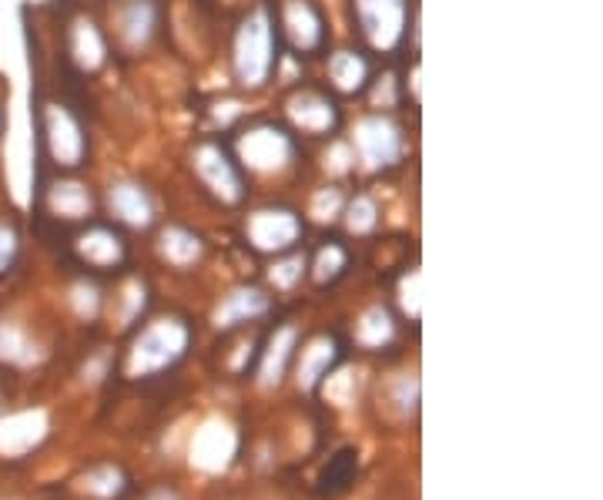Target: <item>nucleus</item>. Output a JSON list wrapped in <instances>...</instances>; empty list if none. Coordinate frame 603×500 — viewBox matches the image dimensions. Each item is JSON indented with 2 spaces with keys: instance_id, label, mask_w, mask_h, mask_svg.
Here are the masks:
<instances>
[{
  "instance_id": "nucleus-3",
  "label": "nucleus",
  "mask_w": 603,
  "mask_h": 500,
  "mask_svg": "<svg viewBox=\"0 0 603 500\" xmlns=\"http://www.w3.org/2000/svg\"><path fill=\"white\" fill-rule=\"evenodd\" d=\"M236 158L245 175L282 178L299 165L296 131L278 121H255L236 139Z\"/></svg>"
},
{
  "instance_id": "nucleus-25",
  "label": "nucleus",
  "mask_w": 603,
  "mask_h": 500,
  "mask_svg": "<svg viewBox=\"0 0 603 500\" xmlns=\"http://www.w3.org/2000/svg\"><path fill=\"white\" fill-rule=\"evenodd\" d=\"M305 272H309L305 255L292 252L289 259H282V262H275V265H272L268 279H272V286H275L278 293H292V289L305 279Z\"/></svg>"
},
{
  "instance_id": "nucleus-29",
  "label": "nucleus",
  "mask_w": 603,
  "mask_h": 500,
  "mask_svg": "<svg viewBox=\"0 0 603 500\" xmlns=\"http://www.w3.org/2000/svg\"><path fill=\"white\" fill-rule=\"evenodd\" d=\"M0 417H4V400H0Z\"/></svg>"
},
{
  "instance_id": "nucleus-6",
  "label": "nucleus",
  "mask_w": 603,
  "mask_h": 500,
  "mask_svg": "<svg viewBox=\"0 0 603 500\" xmlns=\"http://www.w3.org/2000/svg\"><path fill=\"white\" fill-rule=\"evenodd\" d=\"M278 37L289 44L296 58H315L329 44V17L322 0H278L275 4Z\"/></svg>"
},
{
  "instance_id": "nucleus-1",
  "label": "nucleus",
  "mask_w": 603,
  "mask_h": 500,
  "mask_svg": "<svg viewBox=\"0 0 603 500\" xmlns=\"http://www.w3.org/2000/svg\"><path fill=\"white\" fill-rule=\"evenodd\" d=\"M278 27H275V14L265 4H255L252 11L242 14L236 34H231V74H236L239 87L245 91H262L272 84V78L278 74Z\"/></svg>"
},
{
  "instance_id": "nucleus-17",
  "label": "nucleus",
  "mask_w": 603,
  "mask_h": 500,
  "mask_svg": "<svg viewBox=\"0 0 603 500\" xmlns=\"http://www.w3.org/2000/svg\"><path fill=\"white\" fill-rule=\"evenodd\" d=\"M74 246H77L81 259H84L87 265H95V269H111V265H118V262L124 259V252H128L121 233L111 229V225H91V229H87Z\"/></svg>"
},
{
  "instance_id": "nucleus-24",
  "label": "nucleus",
  "mask_w": 603,
  "mask_h": 500,
  "mask_svg": "<svg viewBox=\"0 0 603 500\" xmlns=\"http://www.w3.org/2000/svg\"><path fill=\"white\" fill-rule=\"evenodd\" d=\"M21 262V229L17 222L0 215V279L11 276Z\"/></svg>"
},
{
  "instance_id": "nucleus-8",
  "label": "nucleus",
  "mask_w": 603,
  "mask_h": 500,
  "mask_svg": "<svg viewBox=\"0 0 603 500\" xmlns=\"http://www.w3.org/2000/svg\"><path fill=\"white\" fill-rule=\"evenodd\" d=\"M158 31H161L158 0H114L108 21L111 48H121L124 55H142L155 44Z\"/></svg>"
},
{
  "instance_id": "nucleus-22",
  "label": "nucleus",
  "mask_w": 603,
  "mask_h": 500,
  "mask_svg": "<svg viewBox=\"0 0 603 500\" xmlns=\"http://www.w3.org/2000/svg\"><path fill=\"white\" fill-rule=\"evenodd\" d=\"M349 265V249L342 242H329V246H322L312 259V283L318 286H326V283H336L342 272Z\"/></svg>"
},
{
  "instance_id": "nucleus-10",
  "label": "nucleus",
  "mask_w": 603,
  "mask_h": 500,
  "mask_svg": "<svg viewBox=\"0 0 603 500\" xmlns=\"http://www.w3.org/2000/svg\"><path fill=\"white\" fill-rule=\"evenodd\" d=\"M352 17L373 51H393L406 37L409 0H352Z\"/></svg>"
},
{
  "instance_id": "nucleus-7",
  "label": "nucleus",
  "mask_w": 603,
  "mask_h": 500,
  "mask_svg": "<svg viewBox=\"0 0 603 500\" xmlns=\"http://www.w3.org/2000/svg\"><path fill=\"white\" fill-rule=\"evenodd\" d=\"M245 239L268 255H286L305 239V218L299 209L282 205V202H268L245 218Z\"/></svg>"
},
{
  "instance_id": "nucleus-9",
  "label": "nucleus",
  "mask_w": 603,
  "mask_h": 500,
  "mask_svg": "<svg viewBox=\"0 0 603 500\" xmlns=\"http://www.w3.org/2000/svg\"><path fill=\"white\" fill-rule=\"evenodd\" d=\"M189 326L181 320H155L145 333H137V340L131 343V373L142 377V373H158L165 367L189 349Z\"/></svg>"
},
{
  "instance_id": "nucleus-18",
  "label": "nucleus",
  "mask_w": 603,
  "mask_h": 500,
  "mask_svg": "<svg viewBox=\"0 0 603 500\" xmlns=\"http://www.w3.org/2000/svg\"><path fill=\"white\" fill-rule=\"evenodd\" d=\"M158 252L168 265L189 269L205 255V242H202L198 233L184 229V225H168V229L161 233V239H158Z\"/></svg>"
},
{
  "instance_id": "nucleus-14",
  "label": "nucleus",
  "mask_w": 603,
  "mask_h": 500,
  "mask_svg": "<svg viewBox=\"0 0 603 500\" xmlns=\"http://www.w3.org/2000/svg\"><path fill=\"white\" fill-rule=\"evenodd\" d=\"M326 78H329V87H336L339 95H362L373 84V61L355 48H339L329 55Z\"/></svg>"
},
{
  "instance_id": "nucleus-15",
  "label": "nucleus",
  "mask_w": 603,
  "mask_h": 500,
  "mask_svg": "<svg viewBox=\"0 0 603 500\" xmlns=\"http://www.w3.org/2000/svg\"><path fill=\"white\" fill-rule=\"evenodd\" d=\"M44 202H48V212L58 215V218H71V222H81L91 215L95 209V195L84 186V181H74V178H58L51 181L48 189H44Z\"/></svg>"
},
{
  "instance_id": "nucleus-23",
  "label": "nucleus",
  "mask_w": 603,
  "mask_h": 500,
  "mask_svg": "<svg viewBox=\"0 0 603 500\" xmlns=\"http://www.w3.org/2000/svg\"><path fill=\"white\" fill-rule=\"evenodd\" d=\"M346 192H342V186H322V189H315L312 192V199H309V215L315 218V222H336L339 215H342V209H346Z\"/></svg>"
},
{
  "instance_id": "nucleus-26",
  "label": "nucleus",
  "mask_w": 603,
  "mask_h": 500,
  "mask_svg": "<svg viewBox=\"0 0 603 500\" xmlns=\"http://www.w3.org/2000/svg\"><path fill=\"white\" fill-rule=\"evenodd\" d=\"M355 477V453L352 450H342L336 453V457L329 461L326 474H322V490L326 493H339L349 487V480Z\"/></svg>"
},
{
  "instance_id": "nucleus-28",
  "label": "nucleus",
  "mask_w": 603,
  "mask_h": 500,
  "mask_svg": "<svg viewBox=\"0 0 603 500\" xmlns=\"http://www.w3.org/2000/svg\"><path fill=\"white\" fill-rule=\"evenodd\" d=\"M152 500H178V493L165 487V490H158V493H152Z\"/></svg>"
},
{
  "instance_id": "nucleus-27",
  "label": "nucleus",
  "mask_w": 603,
  "mask_h": 500,
  "mask_svg": "<svg viewBox=\"0 0 603 500\" xmlns=\"http://www.w3.org/2000/svg\"><path fill=\"white\" fill-rule=\"evenodd\" d=\"M4 134H8V102L0 98V145H4Z\"/></svg>"
},
{
  "instance_id": "nucleus-4",
  "label": "nucleus",
  "mask_w": 603,
  "mask_h": 500,
  "mask_svg": "<svg viewBox=\"0 0 603 500\" xmlns=\"http://www.w3.org/2000/svg\"><path fill=\"white\" fill-rule=\"evenodd\" d=\"M349 148H352L355 168L376 175L402 165L409 152V139H406V128L389 111H369L352 124Z\"/></svg>"
},
{
  "instance_id": "nucleus-16",
  "label": "nucleus",
  "mask_w": 603,
  "mask_h": 500,
  "mask_svg": "<svg viewBox=\"0 0 603 500\" xmlns=\"http://www.w3.org/2000/svg\"><path fill=\"white\" fill-rule=\"evenodd\" d=\"M268 309H272V302H268V296L262 289L242 286V289L225 296V302L215 312V326L218 330H236V326H245L252 320H262Z\"/></svg>"
},
{
  "instance_id": "nucleus-12",
  "label": "nucleus",
  "mask_w": 603,
  "mask_h": 500,
  "mask_svg": "<svg viewBox=\"0 0 603 500\" xmlns=\"http://www.w3.org/2000/svg\"><path fill=\"white\" fill-rule=\"evenodd\" d=\"M108 212L114 222L131 225V229H148L158 222V195L145 186L142 178H114L105 192Z\"/></svg>"
},
{
  "instance_id": "nucleus-5",
  "label": "nucleus",
  "mask_w": 603,
  "mask_h": 500,
  "mask_svg": "<svg viewBox=\"0 0 603 500\" xmlns=\"http://www.w3.org/2000/svg\"><path fill=\"white\" fill-rule=\"evenodd\" d=\"M189 158L195 181L212 199H218L221 205H242L249 199V175L242 171L236 152H228L215 139H205L192 148Z\"/></svg>"
},
{
  "instance_id": "nucleus-20",
  "label": "nucleus",
  "mask_w": 603,
  "mask_h": 500,
  "mask_svg": "<svg viewBox=\"0 0 603 500\" xmlns=\"http://www.w3.org/2000/svg\"><path fill=\"white\" fill-rule=\"evenodd\" d=\"M296 343H299V330L296 326H282V330L275 333V343L265 353V367H262L265 383H278V380L286 377L289 359L296 356Z\"/></svg>"
},
{
  "instance_id": "nucleus-2",
  "label": "nucleus",
  "mask_w": 603,
  "mask_h": 500,
  "mask_svg": "<svg viewBox=\"0 0 603 500\" xmlns=\"http://www.w3.org/2000/svg\"><path fill=\"white\" fill-rule=\"evenodd\" d=\"M37 142H40L44 158H48L58 171H77L91 152L87 128L64 98L37 102Z\"/></svg>"
},
{
  "instance_id": "nucleus-21",
  "label": "nucleus",
  "mask_w": 603,
  "mask_h": 500,
  "mask_svg": "<svg viewBox=\"0 0 603 500\" xmlns=\"http://www.w3.org/2000/svg\"><path fill=\"white\" fill-rule=\"evenodd\" d=\"M336 343L329 340V336H322V340H315L309 349H302V370H299V383H305V386H315L322 377L329 373V367H333V359H336Z\"/></svg>"
},
{
  "instance_id": "nucleus-11",
  "label": "nucleus",
  "mask_w": 603,
  "mask_h": 500,
  "mask_svg": "<svg viewBox=\"0 0 603 500\" xmlns=\"http://www.w3.org/2000/svg\"><path fill=\"white\" fill-rule=\"evenodd\" d=\"M286 118L292 131L305 134V139H333L342 121V111L329 91L305 84V87H296L286 98Z\"/></svg>"
},
{
  "instance_id": "nucleus-19",
  "label": "nucleus",
  "mask_w": 603,
  "mask_h": 500,
  "mask_svg": "<svg viewBox=\"0 0 603 500\" xmlns=\"http://www.w3.org/2000/svg\"><path fill=\"white\" fill-rule=\"evenodd\" d=\"M342 222H346V229H349L355 239L373 236V233L379 229V202H376V195L359 192V195L346 199Z\"/></svg>"
},
{
  "instance_id": "nucleus-13",
  "label": "nucleus",
  "mask_w": 603,
  "mask_h": 500,
  "mask_svg": "<svg viewBox=\"0 0 603 500\" xmlns=\"http://www.w3.org/2000/svg\"><path fill=\"white\" fill-rule=\"evenodd\" d=\"M64 51L81 71H101L108 64V51H111L105 24H98L87 14H74L64 24Z\"/></svg>"
}]
</instances>
